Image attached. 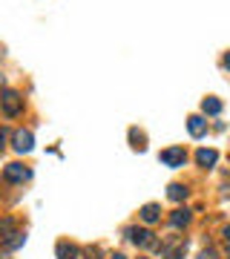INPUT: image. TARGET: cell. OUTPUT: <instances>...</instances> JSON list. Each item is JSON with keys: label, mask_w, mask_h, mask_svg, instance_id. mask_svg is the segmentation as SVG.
<instances>
[{"label": "cell", "mask_w": 230, "mask_h": 259, "mask_svg": "<svg viewBox=\"0 0 230 259\" xmlns=\"http://www.w3.org/2000/svg\"><path fill=\"white\" fill-rule=\"evenodd\" d=\"M158 250H161V259H184V253H187V239L184 236H167V239H161Z\"/></svg>", "instance_id": "cell-1"}, {"label": "cell", "mask_w": 230, "mask_h": 259, "mask_svg": "<svg viewBox=\"0 0 230 259\" xmlns=\"http://www.w3.org/2000/svg\"><path fill=\"white\" fill-rule=\"evenodd\" d=\"M0 107H3V115L15 118V115L23 112V98H20V93H15V90H6V93L0 95Z\"/></svg>", "instance_id": "cell-2"}, {"label": "cell", "mask_w": 230, "mask_h": 259, "mask_svg": "<svg viewBox=\"0 0 230 259\" xmlns=\"http://www.w3.org/2000/svg\"><path fill=\"white\" fill-rule=\"evenodd\" d=\"M129 239L135 242L138 248H158V239H156V233L147 231V228H129Z\"/></svg>", "instance_id": "cell-3"}, {"label": "cell", "mask_w": 230, "mask_h": 259, "mask_svg": "<svg viewBox=\"0 0 230 259\" xmlns=\"http://www.w3.org/2000/svg\"><path fill=\"white\" fill-rule=\"evenodd\" d=\"M32 176V170L23 164H18V161H12V164L3 167V179L6 182H12V185H18V182H26V179Z\"/></svg>", "instance_id": "cell-4"}, {"label": "cell", "mask_w": 230, "mask_h": 259, "mask_svg": "<svg viewBox=\"0 0 230 259\" xmlns=\"http://www.w3.org/2000/svg\"><path fill=\"white\" fill-rule=\"evenodd\" d=\"M158 158H161L167 167H184L187 153H184V147H167V150H161V156Z\"/></svg>", "instance_id": "cell-5"}, {"label": "cell", "mask_w": 230, "mask_h": 259, "mask_svg": "<svg viewBox=\"0 0 230 259\" xmlns=\"http://www.w3.org/2000/svg\"><path fill=\"white\" fill-rule=\"evenodd\" d=\"M32 147H35L32 133H29V130H18V133H15V150H18V153H29Z\"/></svg>", "instance_id": "cell-6"}, {"label": "cell", "mask_w": 230, "mask_h": 259, "mask_svg": "<svg viewBox=\"0 0 230 259\" xmlns=\"http://www.w3.org/2000/svg\"><path fill=\"white\" fill-rule=\"evenodd\" d=\"M187 130H190L193 139H202L204 133H207V121H204L202 115H190V118H187Z\"/></svg>", "instance_id": "cell-7"}, {"label": "cell", "mask_w": 230, "mask_h": 259, "mask_svg": "<svg viewBox=\"0 0 230 259\" xmlns=\"http://www.w3.org/2000/svg\"><path fill=\"white\" fill-rule=\"evenodd\" d=\"M23 242H26V233L12 231L9 236H3V250H18V248H23Z\"/></svg>", "instance_id": "cell-8"}, {"label": "cell", "mask_w": 230, "mask_h": 259, "mask_svg": "<svg viewBox=\"0 0 230 259\" xmlns=\"http://www.w3.org/2000/svg\"><path fill=\"white\" fill-rule=\"evenodd\" d=\"M170 225H173L175 231L187 228V225H190V210H187V207H178V210H173V216H170Z\"/></svg>", "instance_id": "cell-9"}, {"label": "cell", "mask_w": 230, "mask_h": 259, "mask_svg": "<svg viewBox=\"0 0 230 259\" xmlns=\"http://www.w3.org/2000/svg\"><path fill=\"white\" fill-rule=\"evenodd\" d=\"M196 161H199V167H213L216 161H219V153H216V150L202 147L199 153H196Z\"/></svg>", "instance_id": "cell-10"}, {"label": "cell", "mask_w": 230, "mask_h": 259, "mask_svg": "<svg viewBox=\"0 0 230 259\" xmlns=\"http://www.w3.org/2000/svg\"><path fill=\"white\" fill-rule=\"evenodd\" d=\"M158 216H161V207H158V204H144V207H141V219H144V222L147 225H153V222H158Z\"/></svg>", "instance_id": "cell-11"}, {"label": "cell", "mask_w": 230, "mask_h": 259, "mask_svg": "<svg viewBox=\"0 0 230 259\" xmlns=\"http://www.w3.org/2000/svg\"><path fill=\"white\" fill-rule=\"evenodd\" d=\"M187 193H190V190H187V187H184V185H178V182H175V185H170V187H167V196H170L173 202H184V199H187Z\"/></svg>", "instance_id": "cell-12"}, {"label": "cell", "mask_w": 230, "mask_h": 259, "mask_svg": "<svg viewBox=\"0 0 230 259\" xmlns=\"http://www.w3.org/2000/svg\"><path fill=\"white\" fill-rule=\"evenodd\" d=\"M58 259H78V248L69 242H58Z\"/></svg>", "instance_id": "cell-13"}, {"label": "cell", "mask_w": 230, "mask_h": 259, "mask_svg": "<svg viewBox=\"0 0 230 259\" xmlns=\"http://www.w3.org/2000/svg\"><path fill=\"white\" fill-rule=\"evenodd\" d=\"M202 112H204V115H219V112H221V101H219V98H204V101H202Z\"/></svg>", "instance_id": "cell-14"}, {"label": "cell", "mask_w": 230, "mask_h": 259, "mask_svg": "<svg viewBox=\"0 0 230 259\" xmlns=\"http://www.w3.org/2000/svg\"><path fill=\"white\" fill-rule=\"evenodd\" d=\"M129 139H132V147H135V150L147 147V144H144V133H138V130H129Z\"/></svg>", "instance_id": "cell-15"}, {"label": "cell", "mask_w": 230, "mask_h": 259, "mask_svg": "<svg viewBox=\"0 0 230 259\" xmlns=\"http://www.w3.org/2000/svg\"><path fill=\"white\" fill-rule=\"evenodd\" d=\"M15 231V219H0V239Z\"/></svg>", "instance_id": "cell-16"}, {"label": "cell", "mask_w": 230, "mask_h": 259, "mask_svg": "<svg viewBox=\"0 0 230 259\" xmlns=\"http://www.w3.org/2000/svg\"><path fill=\"white\" fill-rule=\"evenodd\" d=\"M199 259H219V253H216V248H204L199 253Z\"/></svg>", "instance_id": "cell-17"}, {"label": "cell", "mask_w": 230, "mask_h": 259, "mask_svg": "<svg viewBox=\"0 0 230 259\" xmlns=\"http://www.w3.org/2000/svg\"><path fill=\"white\" fill-rule=\"evenodd\" d=\"M101 256V250L98 248H86V259H98Z\"/></svg>", "instance_id": "cell-18"}, {"label": "cell", "mask_w": 230, "mask_h": 259, "mask_svg": "<svg viewBox=\"0 0 230 259\" xmlns=\"http://www.w3.org/2000/svg\"><path fill=\"white\" fill-rule=\"evenodd\" d=\"M6 139H9V133H6V130H0V153H3V147H6Z\"/></svg>", "instance_id": "cell-19"}, {"label": "cell", "mask_w": 230, "mask_h": 259, "mask_svg": "<svg viewBox=\"0 0 230 259\" xmlns=\"http://www.w3.org/2000/svg\"><path fill=\"white\" fill-rule=\"evenodd\" d=\"M224 242H227V245H230V225H227V228H224Z\"/></svg>", "instance_id": "cell-20"}, {"label": "cell", "mask_w": 230, "mask_h": 259, "mask_svg": "<svg viewBox=\"0 0 230 259\" xmlns=\"http://www.w3.org/2000/svg\"><path fill=\"white\" fill-rule=\"evenodd\" d=\"M224 66H227V69H230V52H227V55H224Z\"/></svg>", "instance_id": "cell-21"}, {"label": "cell", "mask_w": 230, "mask_h": 259, "mask_svg": "<svg viewBox=\"0 0 230 259\" xmlns=\"http://www.w3.org/2000/svg\"><path fill=\"white\" fill-rule=\"evenodd\" d=\"M110 259H127V256H124V253H115V256H110Z\"/></svg>", "instance_id": "cell-22"}, {"label": "cell", "mask_w": 230, "mask_h": 259, "mask_svg": "<svg viewBox=\"0 0 230 259\" xmlns=\"http://www.w3.org/2000/svg\"><path fill=\"white\" fill-rule=\"evenodd\" d=\"M0 87H3V75H0Z\"/></svg>", "instance_id": "cell-23"}, {"label": "cell", "mask_w": 230, "mask_h": 259, "mask_svg": "<svg viewBox=\"0 0 230 259\" xmlns=\"http://www.w3.org/2000/svg\"><path fill=\"white\" fill-rule=\"evenodd\" d=\"M227 259H230V248H227Z\"/></svg>", "instance_id": "cell-24"}]
</instances>
